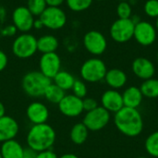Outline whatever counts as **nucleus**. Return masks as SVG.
<instances>
[{"mask_svg":"<svg viewBox=\"0 0 158 158\" xmlns=\"http://www.w3.org/2000/svg\"><path fill=\"white\" fill-rule=\"evenodd\" d=\"M114 123L116 128L125 136L134 138L139 136L143 130V119L137 108L122 107L115 113Z\"/></svg>","mask_w":158,"mask_h":158,"instance_id":"f257e3e1","label":"nucleus"},{"mask_svg":"<svg viewBox=\"0 0 158 158\" xmlns=\"http://www.w3.org/2000/svg\"><path fill=\"white\" fill-rule=\"evenodd\" d=\"M56 139V134L52 126L47 123L32 125L28 131L26 143L29 148L36 153L50 150Z\"/></svg>","mask_w":158,"mask_h":158,"instance_id":"f03ea898","label":"nucleus"},{"mask_svg":"<svg viewBox=\"0 0 158 158\" xmlns=\"http://www.w3.org/2000/svg\"><path fill=\"white\" fill-rule=\"evenodd\" d=\"M52 83V80L44 76L40 70L26 73L21 80V87L24 93L31 97L44 96L45 90Z\"/></svg>","mask_w":158,"mask_h":158,"instance_id":"7ed1b4c3","label":"nucleus"},{"mask_svg":"<svg viewBox=\"0 0 158 158\" xmlns=\"http://www.w3.org/2000/svg\"><path fill=\"white\" fill-rule=\"evenodd\" d=\"M107 68L106 63L97 57L87 59L81 67L80 73L83 81L91 83L99 82L105 80Z\"/></svg>","mask_w":158,"mask_h":158,"instance_id":"20e7f679","label":"nucleus"},{"mask_svg":"<svg viewBox=\"0 0 158 158\" xmlns=\"http://www.w3.org/2000/svg\"><path fill=\"white\" fill-rule=\"evenodd\" d=\"M37 51V39L29 32L21 33L12 44V53L20 59L31 57Z\"/></svg>","mask_w":158,"mask_h":158,"instance_id":"39448f33","label":"nucleus"},{"mask_svg":"<svg viewBox=\"0 0 158 158\" xmlns=\"http://www.w3.org/2000/svg\"><path fill=\"white\" fill-rule=\"evenodd\" d=\"M134 27L135 24L131 19H118L110 27V37L118 44L127 43L133 38Z\"/></svg>","mask_w":158,"mask_h":158,"instance_id":"423d86ee","label":"nucleus"},{"mask_svg":"<svg viewBox=\"0 0 158 158\" xmlns=\"http://www.w3.org/2000/svg\"><path fill=\"white\" fill-rule=\"evenodd\" d=\"M38 18L43 22L44 27L53 31L62 29L67 23L65 11L56 6H47Z\"/></svg>","mask_w":158,"mask_h":158,"instance_id":"0eeeda50","label":"nucleus"},{"mask_svg":"<svg viewBox=\"0 0 158 158\" xmlns=\"http://www.w3.org/2000/svg\"><path fill=\"white\" fill-rule=\"evenodd\" d=\"M110 113L102 106L86 112L82 123L87 127L89 131H99L106 128L110 121Z\"/></svg>","mask_w":158,"mask_h":158,"instance_id":"6e6552de","label":"nucleus"},{"mask_svg":"<svg viewBox=\"0 0 158 158\" xmlns=\"http://www.w3.org/2000/svg\"><path fill=\"white\" fill-rule=\"evenodd\" d=\"M83 45L90 54L97 56L106 52L107 48V40L102 32L92 30L84 34Z\"/></svg>","mask_w":158,"mask_h":158,"instance_id":"1a4fd4ad","label":"nucleus"},{"mask_svg":"<svg viewBox=\"0 0 158 158\" xmlns=\"http://www.w3.org/2000/svg\"><path fill=\"white\" fill-rule=\"evenodd\" d=\"M157 37L156 26L146 20H141L134 27L133 38L142 46H150L154 44Z\"/></svg>","mask_w":158,"mask_h":158,"instance_id":"9d476101","label":"nucleus"},{"mask_svg":"<svg viewBox=\"0 0 158 158\" xmlns=\"http://www.w3.org/2000/svg\"><path fill=\"white\" fill-rule=\"evenodd\" d=\"M34 19V16L31 13L27 6H19L12 12L13 26L22 33L29 32L33 29Z\"/></svg>","mask_w":158,"mask_h":158,"instance_id":"9b49d317","label":"nucleus"},{"mask_svg":"<svg viewBox=\"0 0 158 158\" xmlns=\"http://www.w3.org/2000/svg\"><path fill=\"white\" fill-rule=\"evenodd\" d=\"M39 68L44 76L53 80L61 70V59L56 52L43 54L39 61Z\"/></svg>","mask_w":158,"mask_h":158,"instance_id":"f8f14e48","label":"nucleus"},{"mask_svg":"<svg viewBox=\"0 0 158 158\" xmlns=\"http://www.w3.org/2000/svg\"><path fill=\"white\" fill-rule=\"evenodd\" d=\"M58 109L65 117H79L84 111L82 106V99L75 96L74 94H67L58 104Z\"/></svg>","mask_w":158,"mask_h":158,"instance_id":"ddd939ff","label":"nucleus"},{"mask_svg":"<svg viewBox=\"0 0 158 158\" xmlns=\"http://www.w3.org/2000/svg\"><path fill=\"white\" fill-rule=\"evenodd\" d=\"M131 70L133 74L139 79L145 81L151 79L156 74L155 64L146 57H137L131 64Z\"/></svg>","mask_w":158,"mask_h":158,"instance_id":"4468645a","label":"nucleus"},{"mask_svg":"<svg viewBox=\"0 0 158 158\" xmlns=\"http://www.w3.org/2000/svg\"><path fill=\"white\" fill-rule=\"evenodd\" d=\"M26 116L32 125L46 123L49 118V110L42 102H32L26 109Z\"/></svg>","mask_w":158,"mask_h":158,"instance_id":"2eb2a0df","label":"nucleus"},{"mask_svg":"<svg viewBox=\"0 0 158 158\" xmlns=\"http://www.w3.org/2000/svg\"><path fill=\"white\" fill-rule=\"evenodd\" d=\"M101 104L102 107L106 109L109 113L115 114L124 107L122 94H120L118 90H107L101 96Z\"/></svg>","mask_w":158,"mask_h":158,"instance_id":"dca6fc26","label":"nucleus"},{"mask_svg":"<svg viewBox=\"0 0 158 158\" xmlns=\"http://www.w3.org/2000/svg\"><path fill=\"white\" fill-rule=\"evenodd\" d=\"M19 126L18 121L10 116L0 118V143H5L16 138Z\"/></svg>","mask_w":158,"mask_h":158,"instance_id":"f3484780","label":"nucleus"},{"mask_svg":"<svg viewBox=\"0 0 158 158\" xmlns=\"http://www.w3.org/2000/svg\"><path fill=\"white\" fill-rule=\"evenodd\" d=\"M105 81L111 89L118 90L126 85L128 81V77L122 69H111L107 70L105 77Z\"/></svg>","mask_w":158,"mask_h":158,"instance_id":"a211bd4d","label":"nucleus"},{"mask_svg":"<svg viewBox=\"0 0 158 158\" xmlns=\"http://www.w3.org/2000/svg\"><path fill=\"white\" fill-rule=\"evenodd\" d=\"M124 106L131 108H138L143 99V95L139 87L130 86L122 94Z\"/></svg>","mask_w":158,"mask_h":158,"instance_id":"6ab92c4d","label":"nucleus"},{"mask_svg":"<svg viewBox=\"0 0 158 158\" xmlns=\"http://www.w3.org/2000/svg\"><path fill=\"white\" fill-rule=\"evenodd\" d=\"M0 153L3 158H22L24 148L15 139L2 143Z\"/></svg>","mask_w":158,"mask_h":158,"instance_id":"aec40b11","label":"nucleus"},{"mask_svg":"<svg viewBox=\"0 0 158 158\" xmlns=\"http://www.w3.org/2000/svg\"><path fill=\"white\" fill-rule=\"evenodd\" d=\"M59 42L54 35L46 34L37 39V50L42 54L54 53L57 50Z\"/></svg>","mask_w":158,"mask_h":158,"instance_id":"412c9836","label":"nucleus"},{"mask_svg":"<svg viewBox=\"0 0 158 158\" xmlns=\"http://www.w3.org/2000/svg\"><path fill=\"white\" fill-rule=\"evenodd\" d=\"M88 135H89V130L82 122L75 124L71 128L69 132V138L71 142L76 145L83 144L87 141Z\"/></svg>","mask_w":158,"mask_h":158,"instance_id":"4be33fe9","label":"nucleus"},{"mask_svg":"<svg viewBox=\"0 0 158 158\" xmlns=\"http://www.w3.org/2000/svg\"><path fill=\"white\" fill-rule=\"evenodd\" d=\"M53 81L56 86H58L59 88H61L63 91L66 92L68 90H71L75 81V78L71 73L65 70H60L54 77Z\"/></svg>","mask_w":158,"mask_h":158,"instance_id":"5701e85b","label":"nucleus"},{"mask_svg":"<svg viewBox=\"0 0 158 158\" xmlns=\"http://www.w3.org/2000/svg\"><path fill=\"white\" fill-rule=\"evenodd\" d=\"M140 90L146 98H158V79L151 78L143 81Z\"/></svg>","mask_w":158,"mask_h":158,"instance_id":"b1692460","label":"nucleus"},{"mask_svg":"<svg viewBox=\"0 0 158 158\" xmlns=\"http://www.w3.org/2000/svg\"><path fill=\"white\" fill-rule=\"evenodd\" d=\"M66 95L65 91H63L61 88H59L58 86H56L55 83H51L47 89L44 92V98L52 103V104H59L60 101L64 98V96Z\"/></svg>","mask_w":158,"mask_h":158,"instance_id":"393cba45","label":"nucleus"},{"mask_svg":"<svg viewBox=\"0 0 158 158\" xmlns=\"http://www.w3.org/2000/svg\"><path fill=\"white\" fill-rule=\"evenodd\" d=\"M144 148L149 156L158 158V131L151 133L146 138Z\"/></svg>","mask_w":158,"mask_h":158,"instance_id":"a878e982","label":"nucleus"},{"mask_svg":"<svg viewBox=\"0 0 158 158\" xmlns=\"http://www.w3.org/2000/svg\"><path fill=\"white\" fill-rule=\"evenodd\" d=\"M27 8L34 17H39L47 7L45 0H27Z\"/></svg>","mask_w":158,"mask_h":158,"instance_id":"bb28decb","label":"nucleus"},{"mask_svg":"<svg viewBox=\"0 0 158 158\" xmlns=\"http://www.w3.org/2000/svg\"><path fill=\"white\" fill-rule=\"evenodd\" d=\"M68 7L74 12L87 10L93 4L94 0H65Z\"/></svg>","mask_w":158,"mask_h":158,"instance_id":"cd10ccee","label":"nucleus"},{"mask_svg":"<svg viewBox=\"0 0 158 158\" xmlns=\"http://www.w3.org/2000/svg\"><path fill=\"white\" fill-rule=\"evenodd\" d=\"M118 19H131L132 16V6L129 2H119L117 6Z\"/></svg>","mask_w":158,"mask_h":158,"instance_id":"c85d7f7f","label":"nucleus"},{"mask_svg":"<svg viewBox=\"0 0 158 158\" xmlns=\"http://www.w3.org/2000/svg\"><path fill=\"white\" fill-rule=\"evenodd\" d=\"M143 11L149 18L156 19L158 17V0H146Z\"/></svg>","mask_w":158,"mask_h":158,"instance_id":"c756f323","label":"nucleus"},{"mask_svg":"<svg viewBox=\"0 0 158 158\" xmlns=\"http://www.w3.org/2000/svg\"><path fill=\"white\" fill-rule=\"evenodd\" d=\"M71 90L73 92L72 94H74L75 96H77L81 99L85 98L87 95V86H86L85 82L81 80H75Z\"/></svg>","mask_w":158,"mask_h":158,"instance_id":"7c9ffc66","label":"nucleus"},{"mask_svg":"<svg viewBox=\"0 0 158 158\" xmlns=\"http://www.w3.org/2000/svg\"><path fill=\"white\" fill-rule=\"evenodd\" d=\"M82 106H83V110L86 112L92 111L98 107V103L94 98L92 97H85L82 99Z\"/></svg>","mask_w":158,"mask_h":158,"instance_id":"2f4dec72","label":"nucleus"},{"mask_svg":"<svg viewBox=\"0 0 158 158\" xmlns=\"http://www.w3.org/2000/svg\"><path fill=\"white\" fill-rule=\"evenodd\" d=\"M36 158H58V156L55 152H53L50 149V150H46V151L37 153Z\"/></svg>","mask_w":158,"mask_h":158,"instance_id":"473e14b6","label":"nucleus"},{"mask_svg":"<svg viewBox=\"0 0 158 158\" xmlns=\"http://www.w3.org/2000/svg\"><path fill=\"white\" fill-rule=\"evenodd\" d=\"M7 63H8V58H7L6 54L4 51L0 50V72L6 69V67L7 66Z\"/></svg>","mask_w":158,"mask_h":158,"instance_id":"72a5a7b5","label":"nucleus"},{"mask_svg":"<svg viewBox=\"0 0 158 158\" xmlns=\"http://www.w3.org/2000/svg\"><path fill=\"white\" fill-rule=\"evenodd\" d=\"M36 156H37V153L28 147V148L24 149L22 158H36Z\"/></svg>","mask_w":158,"mask_h":158,"instance_id":"f704fd0d","label":"nucleus"},{"mask_svg":"<svg viewBox=\"0 0 158 158\" xmlns=\"http://www.w3.org/2000/svg\"><path fill=\"white\" fill-rule=\"evenodd\" d=\"M65 0H45L47 6H56L59 7Z\"/></svg>","mask_w":158,"mask_h":158,"instance_id":"c9c22d12","label":"nucleus"},{"mask_svg":"<svg viewBox=\"0 0 158 158\" xmlns=\"http://www.w3.org/2000/svg\"><path fill=\"white\" fill-rule=\"evenodd\" d=\"M33 28L37 29V30H40L42 28H44V24L43 22L41 21V19L38 18L37 19H34V23H33Z\"/></svg>","mask_w":158,"mask_h":158,"instance_id":"e433bc0d","label":"nucleus"},{"mask_svg":"<svg viewBox=\"0 0 158 158\" xmlns=\"http://www.w3.org/2000/svg\"><path fill=\"white\" fill-rule=\"evenodd\" d=\"M131 21L134 23V24H137L138 22H140L142 19H141V18H140V16H136V15H132L131 17Z\"/></svg>","mask_w":158,"mask_h":158,"instance_id":"4c0bfd02","label":"nucleus"},{"mask_svg":"<svg viewBox=\"0 0 158 158\" xmlns=\"http://www.w3.org/2000/svg\"><path fill=\"white\" fill-rule=\"evenodd\" d=\"M6 115V108H5V106L3 105L2 102H0V118L4 117Z\"/></svg>","mask_w":158,"mask_h":158,"instance_id":"58836bf2","label":"nucleus"},{"mask_svg":"<svg viewBox=\"0 0 158 158\" xmlns=\"http://www.w3.org/2000/svg\"><path fill=\"white\" fill-rule=\"evenodd\" d=\"M58 158H79V156H77L74 154H65V155L61 156L60 157Z\"/></svg>","mask_w":158,"mask_h":158,"instance_id":"ea45409f","label":"nucleus"},{"mask_svg":"<svg viewBox=\"0 0 158 158\" xmlns=\"http://www.w3.org/2000/svg\"><path fill=\"white\" fill-rule=\"evenodd\" d=\"M156 31H157V32H158V17L156 19Z\"/></svg>","mask_w":158,"mask_h":158,"instance_id":"a19ab883","label":"nucleus"},{"mask_svg":"<svg viewBox=\"0 0 158 158\" xmlns=\"http://www.w3.org/2000/svg\"><path fill=\"white\" fill-rule=\"evenodd\" d=\"M118 1H119V2H129L130 0H118Z\"/></svg>","mask_w":158,"mask_h":158,"instance_id":"79ce46f5","label":"nucleus"},{"mask_svg":"<svg viewBox=\"0 0 158 158\" xmlns=\"http://www.w3.org/2000/svg\"><path fill=\"white\" fill-rule=\"evenodd\" d=\"M137 158H147V157H145V156H139V157H137Z\"/></svg>","mask_w":158,"mask_h":158,"instance_id":"37998d69","label":"nucleus"},{"mask_svg":"<svg viewBox=\"0 0 158 158\" xmlns=\"http://www.w3.org/2000/svg\"><path fill=\"white\" fill-rule=\"evenodd\" d=\"M156 59H157V64H158V52H157V56H156Z\"/></svg>","mask_w":158,"mask_h":158,"instance_id":"c03bdc74","label":"nucleus"},{"mask_svg":"<svg viewBox=\"0 0 158 158\" xmlns=\"http://www.w3.org/2000/svg\"><path fill=\"white\" fill-rule=\"evenodd\" d=\"M96 1H106V0H96Z\"/></svg>","mask_w":158,"mask_h":158,"instance_id":"a18cd8bd","label":"nucleus"},{"mask_svg":"<svg viewBox=\"0 0 158 158\" xmlns=\"http://www.w3.org/2000/svg\"><path fill=\"white\" fill-rule=\"evenodd\" d=\"M0 158H3L2 157V156H1V153H0Z\"/></svg>","mask_w":158,"mask_h":158,"instance_id":"49530a36","label":"nucleus"},{"mask_svg":"<svg viewBox=\"0 0 158 158\" xmlns=\"http://www.w3.org/2000/svg\"><path fill=\"white\" fill-rule=\"evenodd\" d=\"M157 126H158V117H157Z\"/></svg>","mask_w":158,"mask_h":158,"instance_id":"de8ad7c7","label":"nucleus"}]
</instances>
